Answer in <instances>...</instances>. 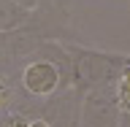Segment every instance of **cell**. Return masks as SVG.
Returning a JSON list of instances; mask_svg holds the SVG:
<instances>
[{
	"label": "cell",
	"instance_id": "cell-1",
	"mask_svg": "<svg viewBox=\"0 0 130 127\" xmlns=\"http://www.w3.org/2000/svg\"><path fill=\"white\" fill-rule=\"evenodd\" d=\"M16 81L27 97L46 100L60 89L71 87V57L60 41L41 43L30 57H24L16 68Z\"/></svg>",
	"mask_w": 130,
	"mask_h": 127
},
{
	"label": "cell",
	"instance_id": "cell-2",
	"mask_svg": "<svg viewBox=\"0 0 130 127\" xmlns=\"http://www.w3.org/2000/svg\"><path fill=\"white\" fill-rule=\"evenodd\" d=\"M65 49L71 57V87L81 95L103 84H117L130 65V54L106 51L89 43H65Z\"/></svg>",
	"mask_w": 130,
	"mask_h": 127
},
{
	"label": "cell",
	"instance_id": "cell-3",
	"mask_svg": "<svg viewBox=\"0 0 130 127\" xmlns=\"http://www.w3.org/2000/svg\"><path fill=\"white\" fill-rule=\"evenodd\" d=\"M79 127H119L117 84H103L81 95Z\"/></svg>",
	"mask_w": 130,
	"mask_h": 127
},
{
	"label": "cell",
	"instance_id": "cell-4",
	"mask_svg": "<svg viewBox=\"0 0 130 127\" xmlns=\"http://www.w3.org/2000/svg\"><path fill=\"white\" fill-rule=\"evenodd\" d=\"M30 8L19 6L16 0H0V32H14L27 24L30 19Z\"/></svg>",
	"mask_w": 130,
	"mask_h": 127
},
{
	"label": "cell",
	"instance_id": "cell-5",
	"mask_svg": "<svg viewBox=\"0 0 130 127\" xmlns=\"http://www.w3.org/2000/svg\"><path fill=\"white\" fill-rule=\"evenodd\" d=\"M117 95H119V127H130V65L117 81Z\"/></svg>",
	"mask_w": 130,
	"mask_h": 127
},
{
	"label": "cell",
	"instance_id": "cell-6",
	"mask_svg": "<svg viewBox=\"0 0 130 127\" xmlns=\"http://www.w3.org/2000/svg\"><path fill=\"white\" fill-rule=\"evenodd\" d=\"M0 127H30V119L19 111H3L0 114Z\"/></svg>",
	"mask_w": 130,
	"mask_h": 127
},
{
	"label": "cell",
	"instance_id": "cell-7",
	"mask_svg": "<svg viewBox=\"0 0 130 127\" xmlns=\"http://www.w3.org/2000/svg\"><path fill=\"white\" fill-rule=\"evenodd\" d=\"M16 3H19V6H24V8H30V11H35L43 0H16Z\"/></svg>",
	"mask_w": 130,
	"mask_h": 127
},
{
	"label": "cell",
	"instance_id": "cell-8",
	"mask_svg": "<svg viewBox=\"0 0 130 127\" xmlns=\"http://www.w3.org/2000/svg\"><path fill=\"white\" fill-rule=\"evenodd\" d=\"M30 127H52V124H49L43 116H32V119H30Z\"/></svg>",
	"mask_w": 130,
	"mask_h": 127
}]
</instances>
